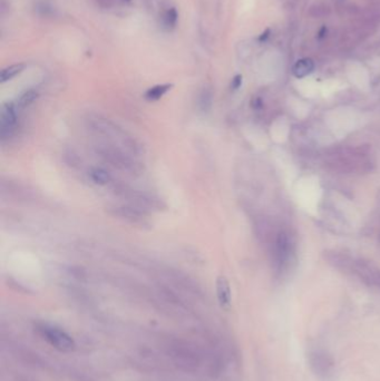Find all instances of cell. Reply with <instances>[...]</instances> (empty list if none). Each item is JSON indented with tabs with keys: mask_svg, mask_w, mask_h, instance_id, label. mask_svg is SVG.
<instances>
[{
	"mask_svg": "<svg viewBox=\"0 0 380 381\" xmlns=\"http://www.w3.org/2000/svg\"><path fill=\"white\" fill-rule=\"evenodd\" d=\"M41 335L50 345L61 351H72L75 348L73 338L65 331L56 328V326L42 325L40 328Z\"/></svg>",
	"mask_w": 380,
	"mask_h": 381,
	"instance_id": "3957f363",
	"label": "cell"
},
{
	"mask_svg": "<svg viewBox=\"0 0 380 381\" xmlns=\"http://www.w3.org/2000/svg\"><path fill=\"white\" fill-rule=\"evenodd\" d=\"M17 106L13 101H7L0 112V136L3 139L13 135L17 124Z\"/></svg>",
	"mask_w": 380,
	"mask_h": 381,
	"instance_id": "277c9868",
	"label": "cell"
},
{
	"mask_svg": "<svg viewBox=\"0 0 380 381\" xmlns=\"http://www.w3.org/2000/svg\"><path fill=\"white\" fill-rule=\"evenodd\" d=\"M216 294L218 300L221 307L226 310H229L231 307L232 296L230 283L226 277H219L216 280Z\"/></svg>",
	"mask_w": 380,
	"mask_h": 381,
	"instance_id": "52a82bcc",
	"label": "cell"
},
{
	"mask_svg": "<svg viewBox=\"0 0 380 381\" xmlns=\"http://www.w3.org/2000/svg\"><path fill=\"white\" fill-rule=\"evenodd\" d=\"M251 106H252L253 110L260 111L263 107V100H262L261 97H254L252 99V103H251Z\"/></svg>",
	"mask_w": 380,
	"mask_h": 381,
	"instance_id": "e0dca14e",
	"label": "cell"
},
{
	"mask_svg": "<svg viewBox=\"0 0 380 381\" xmlns=\"http://www.w3.org/2000/svg\"><path fill=\"white\" fill-rule=\"evenodd\" d=\"M89 176L94 183L98 185H106L111 182V175L103 169H93L89 172Z\"/></svg>",
	"mask_w": 380,
	"mask_h": 381,
	"instance_id": "5bb4252c",
	"label": "cell"
},
{
	"mask_svg": "<svg viewBox=\"0 0 380 381\" xmlns=\"http://www.w3.org/2000/svg\"><path fill=\"white\" fill-rule=\"evenodd\" d=\"M314 71V62L311 58H302L298 61L292 68V73L297 78L307 77Z\"/></svg>",
	"mask_w": 380,
	"mask_h": 381,
	"instance_id": "ba28073f",
	"label": "cell"
},
{
	"mask_svg": "<svg viewBox=\"0 0 380 381\" xmlns=\"http://www.w3.org/2000/svg\"><path fill=\"white\" fill-rule=\"evenodd\" d=\"M324 259L333 266L345 270H352V265L355 262L350 255L338 251H325Z\"/></svg>",
	"mask_w": 380,
	"mask_h": 381,
	"instance_id": "8992f818",
	"label": "cell"
},
{
	"mask_svg": "<svg viewBox=\"0 0 380 381\" xmlns=\"http://www.w3.org/2000/svg\"><path fill=\"white\" fill-rule=\"evenodd\" d=\"M38 97V93L36 92L35 89H29L25 92L24 94L20 95V97L18 98L17 103H16V106H17V110L21 111L25 110L26 107H28L30 104H33L34 101Z\"/></svg>",
	"mask_w": 380,
	"mask_h": 381,
	"instance_id": "4fadbf2b",
	"label": "cell"
},
{
	"mask_svg": "<svg viewBox=\"0 0 380 381\" xmlns=\"http://www.w3.org/2000/svg\"><path fill=\"white\" fill-rule=\"evenodd\" d=\"M25 67H26L25 64L19 63V64H15V65L4 68L2 71V74H0V83L5 84L6 82H9V80L15 78L16 76H18L20 73H23Z\"/></svg>",
	"mask_w": 380,
	"mask_h": 381,
	"instance_id": "7c38bea8",
	"label": "cell"
},
{
	"mask_svg": "<svg viewBox=\"0 0 380 381\" xmlns=\"http://www.w3.org/2000/svg\"><path fill=\"white\" fill-rule=\"evenodd\" d=\"M160 20H162V28L164 30L172 31L176 27V25H178L179 14L174 7L169 8L163 13Z\"/></svg>",
	"mask_w": 380,
	"mask_h": 381,
	"instance_id": "9c48e42d",
	"label": "cell"
},
{
	"mask_svg": "<svg viewBox=\"0 0 380 381\" xmlns=\"http://www.w3.org/2000/svg\"><path fill=\"white\" fill-rule=\"evenodd\" d=\"M172 87H173L172 84H162V85L154 86V87L146 90L145 98L149 101L158 100L159 98H162L163 96L169 92V90H171Z\"/></svg>",
	"mask_w": 380,
	"mask_h": 381,
	"instance_id": "30bf717a",
	"label": "cell"
},
{
	"mask_svg": "<svg viewBox=\"0 0 380 381\" xmlns=\"http://www.w3.org/2000/svg\"><path fill=\"white\" fill-rule=\"evenodd\" d=\"M291 246L292 242L289 234L286 232H280L277 235V240L275 243V257L277 265L282 267L287 260L290 257L291 254Z\"/></svg>",
	"mask_w": 380,
	"mask_h": 381,
	"instance_id": "5b68a950",
	"label": "cell"
},
{
	"mask_svg": "<svg viewBox=\"0 0 380 381\" xmlns=\"http://www.w3.org/2000/svg\"><path fill=\"white\" fill-rule=\"evenodd\" d=\"M309 15L313 18H323L325 17V16L330 15V8L327 6V5H322V4L313 5V6L310 7Z\"/></svg>",
	"mask_w": 380,
	"mask_h": 381,
	"instance_id": "9a60e30c",
	"label": "cell"
},
{
	"mask_svg": "<svg viewBox=\"0 0 380 381\" xmlns=\"http://www.w3.org/2000/svg\"><path fill=\"white\" fill-rule=\"evenodd\" d=\"M309 363L310 368L315 375L320 379L328 380L333 377L335 361L330 355L320 349H315L309 352Z\"/></svg>",
	"mask_w": 380,
	"mask_h": 381,
	"instance_id": "6da1fadb",
	"label": "cell"
},
{
	"mask_svg": "<svg viewBox=\"0 0 380 381\" xmlns=\"http://www.w3.org/2000/svg\"><path fill=\"white\" fill-rule=\"evenodd\" d=\"M352 271L366 286L380 289V269L371 261L366 259L355 260Z\"/></svg>",
	"mask_w": 380,
	"mask_h": 381,
	"instance_id": "7a4b0ae2",
	"label": "cell"
},
{
	"mask_svg": "<svg viewBox=\"0 0 380 381\" xmlns=\"http://www.w3.org/2000/svg\"><path fill=\"white\" fill-rule=\"evenodd\" d=\"M267 37H269V30H266L265 33L262 34V35L259 37V40H260V41H265V39L267 38Z\"/></svg>",
	"mask_w": 380,
	"mask_h": 381,
	"instance_id": "ac0fdd59",
	"label": "cell"
},
{
	"mask_svg": "<svg viewBox=\"0 0 380 381\" xmlns=\"http://www.w3.org/2000/svg\"><path fill=\"white\" fill-rule=\"evenodd\" d=\"M242 75H237V76H234L232 82H231V89L232 90H238L241 85H242Z\"/></svg>",
	"mask_w": 380,
	"mask_h": 381,
	"instance_id": "2e32d148",
	"label": "cell"
},
{
	"mask_svg": "<svg viewBox=\"0 0 380 381\" xmlns=\"http://www.w3.org/2000/svg\"><path fill=\"white\" fill-rule=\"evenodd\" d=\"M123 2H126V3H130L131 0H123Z\"/></svg>",
	"mask_w": 380,
	"mask_h": 381,
	"instance_id": "d6986e66",
	"label": "cell"
},
{
	"mask_svg": "<svg viewBox=\"0 0 380 381\" xmlns=\"http://www.w3.org/2000/svg\"><path fill=\"white\" fill-rule=\"evenodd\" d=\"M212 101H213L212 90L208 87H204L200 92L199 97H197V107H199V110L202 113H207L211 110Z\"/></svg>",
	"mask_w": 380,
	"mask_h": 381,
	"instance_id": "8fae6325",
	"label": "cell"
}]
</instances>
